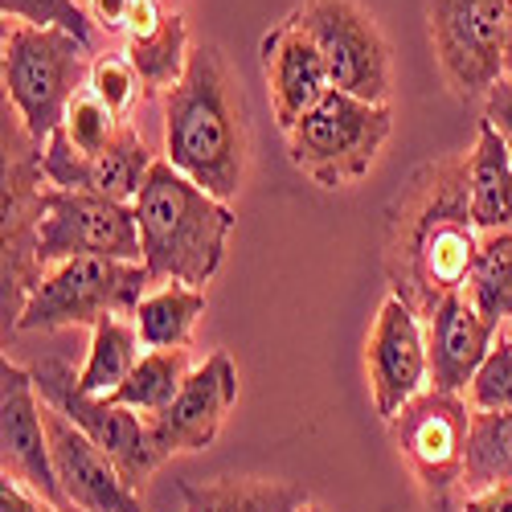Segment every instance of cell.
Segmentation results:
<instances>
[{"instance_id": "6da1fadb", "label": "cell", "mask_w": 512, "mask_h": 512, "mask_svg": "<svg viewBox=\"0 0 512 512\" xmlns=\"http://www.w3.org/2000/svg\"><path fill=\"white\" fill-rule=\"evenodd\" d=\"M480 250V230L467 201V156H443L418 168L398 197L386 234V275L394 295L422 320L451 291H463Z\"/></svg>"}, {"instance_id": "7a4b0ae2", "label": "cell", "mask_w": 512, "mask_h": 512, "mask_svg": "<svg viewBox=\"0 0 512 512\" xmlns=\"http://www.w3.org/2000/svg\"><path fill=\"white\" fill-rule=\"evenodd\" d=\"M164 160L218 201L238 197L250 168V123L222 46L189 50L185 78L164 95Z\"/></svg>"}, {"instance_id": "3957f363", "label": "cell", "mask_w": 512, "mask_h": 512, "mask_svg": "<svg viewBox=\"0 0 512 512\" xmlns=\"http://www.w3.org/2000/svg\"><path fill=\"white\" fill-rule=\"evenodd\" d=\"M132 209L152 283L201 287L218 275L234 230V213L226 201L193 185L168 160H156Z\"/></svg>"}, {"instance_id": "277c9868", "label": "cell", "mask_w": 512, "mask_h": 512, "mask_svg": "<svg viewBox=\"0 0 512 512\" xmlns=\"http://www.w3.org/2000/svg\"><path fill=\"white\" fill-rule=\"evenodd\" d=\"M87 54V41H78L58 25H17L5 33V62H0L5 103L17 111L37 144H50V136L66 119L70 99L91 82Z\"/></svg>"}, {"instance_id": "5b68a950", "label": "cell", "mask_w": 512, "mask_h": 512, "mask_svg": "<svg viewBox=\"0 0 512 512\" xmlns=\"http://www.w3.org/2000/svg\"><path fill=\"white\" fill-rule=\"evenodd\" d=\"M394 132V111L386 103H365L332 91L287 132V156L320 189H349L369 177Z\"/></svg>"}, {"instance_id": "8992f818", "label": "cell", "mask_w": 512, "mask_h": 512, "mask_svg": "<svg viewBox=\"0 0 512 512\" xmlns=\"http://www.w3.org/2000/svg\"><path fill=\"white\" fill-rule=\"evenodd\" d=\"M148 267L123 259H66L46 271L17 320V332H58L103 324L107 316H136L148 295Z\"/></svg>"}, {"instance_id": "52a82bcc", "label": "cell", "mask_w": 512, "mask_h": 512, "mask_svg": "<svg viewBox=\"0 0 512 512\" xmlns=\"http://www.w3.org/2000/svg\"><path fill=\"white\" fill-rule=\"evenodd\" d=\"M46 152L25 132L17 111L5 107V332H17V320L33 287L46 279L37 263V230L46 205Z\"/></svg>"}, {"instance_id": "ba28073f", "label": "cell", "mask_w": 512, "mask_h": 512, "mask_svg": "<svg viewBox=\"0 0 512 512\" xmlns=\"http://www.w3.org/2000/svg\"><path fill=\"white\" fill-rule=\"evenodd\" d=\"M431 46L455 99L488 95L508 70V0H431Z\"/></svg>"}, {"instance_id": "9c48e42d", "label": "cell", "mask_w": 512, "mask_h": 512, "mask_svg": "<svg viewBox=\"0 0 512 512\" xmlns=\"http://www.w3.org/2000/svg\"><path fill=\"white\" fill-rule=\"evenodd\" d=\"M328 62L332 87L365 103L390 99V41L357 0H304L291 13Z\"/></svg>"}, {"instance_id": "30bf717a", "label": "cell", "mask_w": 512, "mask_h": 512, "mask_svg": "<svg viewBox=\"0 0 512 512\" xmlns=\"http://www.w3.org/2000/svg\"><path fill=\"white\" fill-rule=\"evenodd\" d=\"M66 259H123L144 263L140 222L132 205L107 201L99 193L46 189L37 230V263L41 271Z\"/></svg>"}, {"instance_id": "8fae6325", "label": "cell", "mask_w": 512, "mask_h": 512, "mask_svg": "<svg viewBox=\"0 0 512 512\" xmlns=\"http://www.w3.org/2000/svg\"><path fill=\"white\" fill-rule=\"evenodd\" d=\"M33 381H37V394L41 402H50L54 410H62L82 435H87L103 455L115 459V467L123 472L127 484H144L156 467L164 463L156 439H152V426L148 418H140L136 410L115 406L107 398H91L78 390V373L66 361H41L33 365Z\"/></svg>"}, {"instance_id": "7c38bea8", "label": "cell", "mask_w": 512, "mask_h": 512, "mask_svg": "<svg viewBox=\"0 0 512 512\" xmlns=\"http://www.w3.org/2000/svg\"><path fill=\"white\" fill-rule=\"evenodd\" d=\"M0 459H5V476L54 504L58 512H74L66 500L58 472H54V455H50V435H46V418H41L37 402V381L33 369H21L5 357L0 365Z\"/></svg>"}, {"instance_id": "4fadbf2b", "label": "cell", "mask_w": 512, "mask_h": 512, "mask_svg": "<svg viewBox=\"0 0 512 512\" xmlns=\"http://www.w3.org/2000/svg\"><path fill=\"white\" fill-rule=\"evenodd\" d=\"M467 431H472V410L459 402V394H439V390H422L394 418V439L410 459L422 488L435 500H447V492L463 484Z\"/></svg>"}, {"instance_id": "5bb4252c", "label": "cell", "mask_w": 512, "mask_h": 512, "mask_svg": "<svg viewBox=\"0 0 512 512\" xmlns=\"http://www.w3.org/2000/svg\"><path fill=\"white\" fill-rule=\"evenodd\" d=\"M365 361H369V386H373V406L377 414L394 422L426 386H431V361H426V328L422 316L390 295L381 304L369 345H365Z\"/></svg>"}, {"instance_id": "9a60e30c", "label": "cell", "mask_w": 512, "mask_h": 512, "mask_svg": "<svg viewBox=\"0 0 512 512\" xmlns=\"http://www.w3.org/2000/svg\"><path fill=\"white\" fill-rule=\"evenodd\" d=\"M234 402H238V365L226 349H218L185 377L177 402L148 422L160 455L168 459L181 451H205L218 439Z\"/></svg>"}, {"instance_id": "2e32d148", "label": "cell", "mask_w": 512, "mask_h": 512, "mask_svg": "<svg viewBox=\"0 0 512 512\" xmlns=\"http://www.w3.org/2000/svg\"><path fill=\"white\" fill-rule=\"evenodd\" d=\"M41 418H46L58 484L74 504V512H144L136 488L123 480L115 459L103 455L62 410L41 402Z\"/></svg>"}, {"instance_id": "e0dca14e", "label": "cell", "mask_w": 512, "mask_h": 512, "mask_svg": "<svg viewBox=\"0 0 512 512\" xmlns=\"http://www.w3.org/2000/svg\"><path fill=\"white\" fill-rule=\"evenodd\" d=\"M152 164L156 160L148 156L144 140L136 136V127H127V123L115 136V144L95 152V156L74 152V144L62 132H54L46 144V181L50 185L78 189V193H99V197L119 201V205H136Z\"/></svg>"}, {"instance_id": "ac0fdd59", "label": "cell", "mask_w": 512, "mask_h": 512, "mask_svg": "<svg viewBox=\"0 0 512 512\" xmlns=\"http://www.w3.org/2000/svg\"><path fill=\"white\" fill-rule=\"evenodd\" d=\"M263 74H267L275 123L283 132H291L308 111H316L336 91L324 54L316 50V41L295 25V17L279 21L263 37Z\"/></svg>"}, {"instance_id": "d6986e66", "label": "cell", "mask_w": 512, "mask_h": 512, "mask_svg": "<svg viewBox=\"0 0 512 512\" xmlns=\"http://www.w3.org/2000/svg\"><path fill=\"white\" fill-rule=\"evenodd\" d=\"M500 328L476 312L463 291H451L447 300L426 316V361H431V390L463 394L492 353Z\"/></svg>"}, {"instance_id": "ffe728a7", "label": "cell", "mask_w": 512, "mask_h": 512, "mask_svg": "<svg viewBox=\"0 0 512 512\" xmlns=\"http://www.w3.org/2000/svg\"><path fill=\"white\" fill-rule=\"evenodd\" d=\"M127 62L136 66L144 91H173L189 66V33L181 13H164L160 0H136L127 17Z\"/></svg>"}, {"instance_id": "44dd1931", "label": "cell", "mask_w": 512, "mask_h": 512, "mask_svg": "<svg viewBox=\"0 0 512 512\" xmlns=\"http://www.w3.org/2000/svg\"><path fill=\"white\" fill-rule=\"evenodd\" d=\"M467 201L480 234L512 230V152L488 119L480 123L476 148L467 152Z\"/></svg>"}, {"instance_id": "7402d4cb", "label": "cell", "mask_w": 512, "mask_h": 512, "mask_svg": "<svg viewBox=\"0 0 512 512\" xmlns=\"http://www.w3.org/2000/svg\"><path fill=\"white\" fill-rule=\"evenodd\" d=\"M185 512H304L308 492L287 480H263V476H218L181 484Z\"/></svg>"}, {"instance_id": "603a6c76", "label": "cell", "mask_w": 512, "mask_h": 512, "mask_svg": "<svg viewBox=\"0 0 512 512\" xmlns=\"http://www.w3.org/2000/svg\"><path fill=\"white\" fill-rule=\"evenodd\" d=\"M140 332L132 316H107L103 324L91 328V349L87 361L78 369V390L91 398H107L111 390H119L127 377H132L140 353Z\"/></svg>"}, {"instance_id": "cb8c5ba5", "label": "cell", "mask_w": 512, "mask_h": 512, "mask_svg": "<svg viewBox=\"0 0 512 512\" xmlns=\"http://www.w3.org/2000/svg\"><path fill=\"white\" fill-rule=\"evenodd\" d=\"M205 316V291L189 283H164L136 308V332L144 349H189L193 328Z\"/></svg>"}, {"instance_id": "d4e9b609", "label": "cell", "mask_w": 512, "mask_h": 512, "mask_svg": "<svg viewBox=\"0 0 512 512\" xmlns=\"http://www.w3.org/2000/svg\"><path fill=\"white\" fill-rule=\"evenodd\" d=\"M189 373H193L189 369V349H148L136 361L132 377H127L119 390L107 394V402L127 406V410H136V414H144L152 422L156 414H164L168 406L177 402Z\"/></svg>"}, {"instance_id": "484cf974", "label": "cell", "mask_w": 512, "mask_h": 512, "mask_svg": "<svg viewBox=\"0 0 512 512\" xmlns=\"http://www.w3.org/2000/svg\"><path fill=\"white\" fill-rule=\"evenodd\" d=\"M496 484H512V406L472 410V431H467V455H463L467 496L488 492Z\"/></svg>"}, {"instance_id": "4316f807", "label": "cell", "mask_w": 512, "mask_h": 512, "mask_svg": "<svg viewBox=\"0 0 512 512\" xmlns=\"http://www.w3.org/2000/svg\"><path fill=\"white\" fill-rule=\"evenodd\" d=\"M467 300L496 328L512 320V230L480 234V250L467 275Z\"/></svg>"}, {"instance_id": "83f0119b", "label": "cell", "mask_w": 512, "mask_h": 512, "mask_svg": "<svg viewBox=\"0 0 512 512\" xmlns=\"http://www.w3.org/2000/svg\"><path fill=\"white\" fill-rule=\"evenodd\" d=\"M58 132L74 144V152L95 156V152H103V148L115 144V136L123 132V119H115L111 107H107L91 87H82V91L70 99L66 119H62Z\"/></svg>"}, {"instance_id": "f1b7e54d", "label": "cell", "mask_w": 512, "mask_h": 512, "mask_svg": "<svg viewBox=\"0 0 512 512\" xmlns=\"http://www.w3.org/2000/svg\"><path fill=\"white\" fill-rule=\"evenodd\" d=\"M87 87L111 107L115 119H127V111L136 107V95H140L144 82H140L136 66L127 62V54H99L91 62V82Z\"/></svg>"}, {"instance_id": "f546056e", "label": "cell", "mask_w": 512, "mask_h": 512, "mask_svg": "<svg viewBox=\"0 0 512 512\" xmlns=\"http://www.w3.org/2000/svg\"><path fill=\"white\" fill-rule=\"evenodd\" d=\"M0 13L21 21V25H37V29L58 25L91 46V21L82 13L78 0H0Z\"/></svg>"}, {"instance_id": "4dcf8cb0", "label": "cell", "mask_w": 512, "mask_h": 512, "mask_svg": "<svg viewBox=\"0 0 512 512\" xmlns=\"http://www.w3.org/2000/svg\"><path fill=\"white\" fill-rule=\"evenodd\" d=\"M472 406L476 410H504L512 406V340L500 332L492 353L484 357L472 381Z\"/></svg>"}, {"instance_id": "1f68e13d", "label": "cell", "mask_w": 512, "mask_h": 512, "mask_svg": "<svg viewBox=\"0 0 512 512\" xmlns=\"http://www.w3.org/2000/svg\"><path fill=\"white\" fill-rule=\"evenodd\" d=\"M484 119L500 132V140L512 152V74H504L496 87L484 95Z\"/></svg>"}, {"instance_id": "d6a6232c", "label": "cell", "mask_w": 512, "mask_h": 512, "mask_svg": "<svg viewBox=\"0 0 512 512\" xmlns=\"http://www.w3.org/2000/svg\"><path fill=\"white\" fill-rule=\"evenodd\" d=\"M136 0H91V17L107 29V33H123L127 29V17H132Z\"/></svg>"}, {"instance_id": "836d02e7", "label": "cell", "mask_w": 512, "mask_h": 512, "mask_svg": "<svg viewBox=\"0 0 512 512\" xmlns=\"http://www.w3.org/2000/svg\"><path fill=\"white\" fill-rule=\"evenodd\" d=\"M463 512H512V484H496L463 500Z\"/></svg>"}, {"instance_id": "e575fe53", "label": "cell", "mask_w": 512, "mask_h": 512, "mask_svg": "<svg viewBox=\"0 0 512 512\" xmlns=\"http://www.w3.org/2000/svg\"><path fill=\"white\" fill-rule=\"evenodd\" d=\"M508 66H512V0H508Z\"/></svg>"}, {"instance_id": "d590c367", "label": "cell", "mask_w": 512, "mask_h": 512, "mask_svg": "<svg viewBox=\"0 0 512 512\" xmlns=\"http://www.w3.org/2000/svg\"><path fill=\"white\" fill-rule=\"evenodd\" d=\"M304 512H324V508L320 504H304Z\"/></svg>"}]
</instances>
